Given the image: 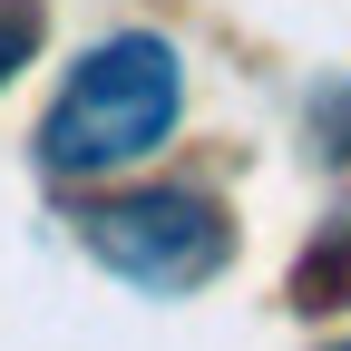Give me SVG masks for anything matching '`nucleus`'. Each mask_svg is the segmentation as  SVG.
Here are the masks:
<instances>
[{"instance_id":"2","label":"nucleus","mask_w":351,"mask_h":351,"mask_svg":"<svg viewBox=\"0 0 351 351\" xmlns=\"http://www.w3.org/2000/svg\"><path fill=\"white\" fill-rule=\"evenodd\" d=\"M78 234H88V254H98L117 283H137V293H156V302L205 293V283L234 263L225 205L195 195V186H137V195H108V205L78 215Z\"/></svg>"},{"instance_id":"4","label":"nucleus","mask_w":351,"mask_h":351,"mask_svg":"<svg viewBox=\"0 0 351 351\" xmlns=\"http://www.w3.org/2000/svg\"><path fill=\"white\" fill-rule=\"evenodd\" d=\"M341 351H351V341H341Z\"/></svg>"},{"instance_id":"3","label":"nucleus","mask_w":351,"mask_h":351,"mask_svg":"<svg viewBox=\"0 0 351 351\" xmlns=\"http://www.w3.org/2000/svg\"><path fill=\"white\" fill-rule=\"evenodd\" d=\"M29 49H39V0H0V78L29 69Z\"/></svg>"},{"instance_id":"1","label":"nucleus","mask_w":351,"mask_h":351,"mask_svg":"<svg viewBox=\"0 0 351 351\" xmlns=\"http://www.w3.org/2000/svg\"><path fill=\"white\" fill-rule=\"evenodd\" d=\"M176 108H186V69L156 29H117L98 39L69 78H59V108L39 127V156L59 176H108V166H137L147 147H166Z\"/></svg>"}]
</instances>
